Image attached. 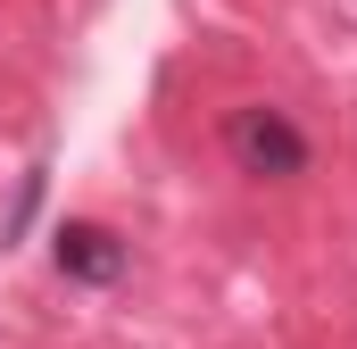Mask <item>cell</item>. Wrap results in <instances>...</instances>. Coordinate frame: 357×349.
<instances>
[{"mask_svg":"<svg viewBox=\"0 0 357 349\" xmlns=\"http://www.w3.org/2000/svg\"><path fill=\"white\" fill-rule=\"evenodd\" d=\"M225 150H233V167L258 174V183L307 174V133H299L282 108H233V117H225Z\"/></svg>","mask_w":357,"mask_h":349,"instance_id":"cell-1","label":"cell"},{"mask_svg":"<svg viewBox=\"0 0 357 349\" xmlns=\"http://www.w3.org/2000/svg\"><path fill=\"white\" fill-rule=\"evenodd\" d=\"M50 266H59L67 283H91V291H100V283L125 274V242H116L108 225H91V216H67V225L50 233Z\"/></svg>","mask_w":357,"mask_h":349,"instance_id":"cell-2","label":"cell"},{"mask_svg":"<svg viewBox=\"0 0 357 349\" xmlns=\"http://www.w3.org/2000/svg\"><path fill=\"white\" fill-rule=\"evenodd\" d=\"M33 208H42V167H25V174H17V200H8V216H0V250H8V242L33 225Z\"/></svg>","mask_w":357,"mask_h":349,"instance_id":"cell-3","label":"cell"}]
</instances>
